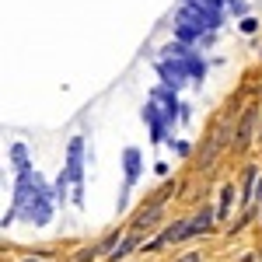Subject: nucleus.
<instances>
[{
  "mask_svg": "<svg viewBox=\"0 0 262 262\" xmlns=\"http://www.w3.org/2000/svg\"><path fill=\"white\" fill-rule=\"evenodd\" d=\"M182 25H192L196 32H213V28H221V14H213V11H203V7H192V4H185L179 14Z\"/></svg>",
  "mask_w": 262,
  "mask_h": 262,
  "instance_id": "f03ea898",
  "label": "nucleus"
},
{
  "mask_svg": "<svg viewBox=\"0 0 262 262\" xmlns=\"http://www.w3.org/2000/svg\"><path fill=\"white\" fill-rule=\"evenodd\" d=\"M137 242H140V238H137V234H129V238H122V242H119V248H116V252H112V255H116V259H122V255H129V252H133V248H137Z\"/></svg>",
  "mask_w": 262,
  "mask_h": 262,
  "instance_id": "9b49d317",
  "label": "nucleus"
},
{
  "mask_svg": "<svg viewBox=\"0 0 262 262\" xmlns=\"http://www.w3.org/2000/svg\"><path fill=\"white\" fill-rule=\"evenodd\" d=\"M122 161H126V175H129V182L140 175V150L137 147H129L126 154H122Z\"/></svg>",
  "mask_w": 262,
  "mask_h": 262,
  "instance_id": "6e6552de",
  "label": "nucleus"
},
{
  "mask_svg": "<svg viewBox=\"0 0 262 262\" xmlns=\"http://www.w3.org/2000/svg\"><path fill=\"white\" fill-rule=\"evenodd\" d=\"M158 217H161V206H158V203H154V206H147V210H140V217H137V231L150 227V224H158Z\"/></svg>",
  "mask_w": 262,
  "mask_h": 262,
  "instance_id": "1a4fd4ad",
  "label": "nucleus"
},
{
  "mask_svg": "<svg viewBox=\"0 0 262 262\" xmlns=\"http://www.w3.org/2000/svg\"><path fill=\"white\" fill-rule=\"evenodd\" d=\"M231 203H234V189H231V185H224V189H221V217H227Z\"/></svg>",
  "mask_w": 262,
  "mask_h": 262,
  "instance_id": "f8f14e48",
  "label": "nucleus"
},
{
  "mask_svg": "<svg viewBox=\"0 0 262 262\" xmlns=\"http://www.w3.org/2000/svg\"><path fill=\"white\" fill-rule=\"evenodd\" d=\"M25 262H42V259H25Z\"/></svg>",
  "mask_w": 262,
  "mask_h": 262,
  "instance_id": "a211bd4d",
  "label": "nucleus"
},
{
  "mask_svg": "<svg viewBox=\"0 0 262 262\" xmlns=\"http://www.w3.org/2000/svg\"><path fill=\"white\" fill-rule=\"evenodd\" d=\"M185 4H192V7H203V11H213V14H221V4H224V0H185Z\"/></svg>",
  "mask_w": 262,
  "mask_h": 262,
  "instance_id": "4468645a",
  "label": "nucleus"
},
{
  "mask_svg": "<svg viewBox=\"0 0 262 262\" xmlns=\"http://www.w3.org/2000/svg\"><path fill=\"white\" fill-rule=\"evenodd\" d=\"M143 119L150 122V129H154V140H164V119L158 116V108H154V105H147V108H143Z\"/></svg>",
  "mask_w": 262,
  "mask_h": 262,
  "instance_id": "0eeeda50",
  "label": "nucleus"
},
{
  "mask_svg": "<svg viewBox=\"0 0 262 262\" xmlns=\"http://www.w3.org/2000/svg\"><path fill=\"white\" fill-rule=\"evenodd\" d=\"M158 74L164 77L168 88H179V84L189 77V74H185V67H182V60H161V63H158Z\"/></svg>",
  "mask_w": 262,
  "mask_h": 262,
  "instance_id": "20e7f679",
  "label": "nucleus"
},
{
  "mask_svg": "<svg viewBox=\"0 0 262 262\" xmlns=\"http://www.w3.org/2000/svg\"><path fill=\"white\" fill-rule=\"evenodd\" d=\"M179 262H200V255L192 252V255H185V259H179Z\"/></svg>",
  "mask_w": 262,
  "mask_h": 262,
  "instance_id": "dca6fc26",
  "label": "nucleus"
},
{
  "mask_svg": "<svg viewBox=\"0 0 262 262\" xmlns=\"http://www.w3.org/2000/svg\"><path fill=\"white\" fill-rule=\"evenodd\" d=\"M154 101H164V116H168V119L179 116V101H175V95H171L168 88H154Z\"/></svg>",
  "mask_w": 262,
  "mask_h": 262,
  "instance_id": "423d86ee",
  "label": "nucleus"
},
{
  "mask_svg": "<svg viewBox=\"0 0 262 262\" xmlns=\"http://www.w3.org/2000/svg\"><path fill=\"white\" fill-rule=\"evenodd\" d=\"M255 119H259V108H248L245 112V119H242V129H238V147H248L252 143V129H255Z\"/></svg>",
  "mask_w": 262,
  "mask_h": 262,
  "instance_id": "39448f33",
  "label": "nucleus"
},
{
  "mask_svg": "<svg viewBox=\"0 0 262 262\" xmlns=\"http://www.w3.org/2000/svg\"><path fill=\"white\" fill-rule=\"evenodd\" d=\"M11 161H14V168H18L21 175H25V171H32V168H28V150H25L21 143H14V147H11Z\"/></svg>",
  "mask_w": 262,
  "mask_h": 262,
  "instance_id": "9d476101",
  "label": "nucleus"
},
{
  "mask_svg": "<svg viewBox=\"0 0 262 262\" xmlns=\"http://www.w3.org/2000/svg\"><path fill=\"white\" fill-rule=\"evenodd\" d=\"M25 221H32V224H46L49 221V213H53V206H49V192L46 189H39V192H32L28 200L21 203V206H14Z\"/></svg>",
  "mask_w": 262,
  "mask_h": 262,
  "instance_id": "f257e3e1",
  "label": "nucleus"
},
{
  "mask_svg": "<svg viewBox=\"0 0 262 262\" xmlns=\"http://www.w3.org/2000/svg\"><path fill=\"white\" fill-rule=\"evenodd\" d=\"M255 192H259V203H262V179H259V189H255Z\"/></svg>",
  "mask_w": 262,
  "mask_h": 262,
  "instance_id": "f3484780",
  "label": "nucleus"
},
{
  "mask_svg": "<svg viewBox=\"0 0 262 262\" xmlns=\"http://www.w3.org/2000/svg\"><path fill=\"white\" fill-rule=\"evenodd\" d=\"M81 150H84V140H81V137H74V140H70L67 171H63L60 182H56V192H63V189H67V182H77V185H81V175H84V168H81Z\"/></svg>",
  "mask_w": 262,
  "mask_h": 262,
  "instance_id": "7ed1b4c3",
  "label": "nucleus"
},
{
  "mask_svg": "<svg viewBox=\"0 0 262 262\" xmlns=\"http://www.w3.org/2000/svg\"><path fill=\"white\" fill-rule=\"evenodd\" d=\"M175 35H179L182 42H192V39H196V35H200V32H196L192 25H182V21H179V25H175Z\"/></svg>",
  "mask_w": 262,
  "mask_h": 262,
  "instance_id": "ddd939ff",
  "label": "nucleus"
},
{
  "mask_svg": "<svg viewBox=\"0 0 262 262\" xmlns=\"http://www.w3.org/2000/svg\"><path fill=\"white\" fill-rule=\"evenodd\" d=\"M252 182H255V168H248V171H245V196H242L245 203L252 200V192H255V189H252Z\"/></svg>",
  "mask_w": 262,
  "mask_h": 262,
  "instance_id": "2eb2a0df",
  "label": "nucleus"
}]
</instances>
